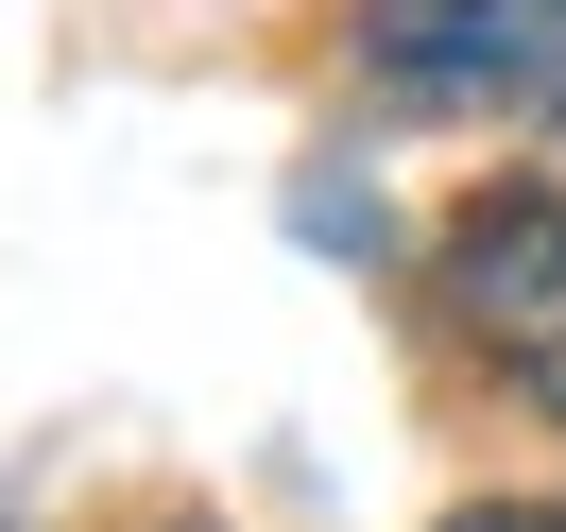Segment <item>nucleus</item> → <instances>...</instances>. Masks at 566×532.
I'll list each match as a JSON object with an SVG mask.
<instances>
[{
  "label": "nucleus",
  "mask_w": 566,
  "mask_h": 532,
  "mask_svg": "<svg viewBox=\"0 0 566 532\" xmlns=\"http://www.w3.org/2000/svg\"><path fill=\"white\" fill-rule=\"evenodd\" d=\"M429 310H447V344L481 361L497 395L566 413V189H549V173L463 189L447 241H429Z\"/></svg>",
  "instance_id": "f257e3e1"
},
{
  "label": "nucleus",
  "mask_w": 566,
  "mask_h": 532,
  "mask_svg": "<svg viewBox=\"0 0 566 532\" xmlns=\"http://www.w3.org/2000/svg\"><path fill=\"white\" fill-rule=\"evenodd\" d=\"M360 70L395 104L549 121L566 138V0H360Z\"/></svg>",
  "instance_id": "f03ea898"
},
{
  "label": "nucleus",
  "mask_w": 566,
  "mask_h": 532,
  "mask_svg": "<svg viewBox=\"0 0 566 532\" xmlns=\"http://www.w3.org/2000/svg\"><path fill=\"white\" fill-rule=\"evenodd\" d=\"M447 532H566V498H497V515H447Z\"/></svg>",
  "instance_id": "7ed1b4c3"
}]
</instances>
